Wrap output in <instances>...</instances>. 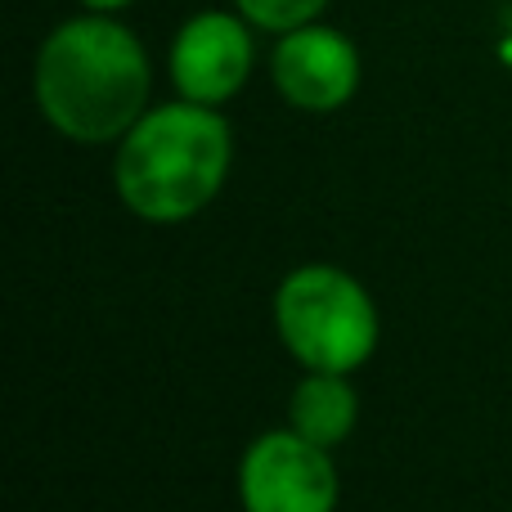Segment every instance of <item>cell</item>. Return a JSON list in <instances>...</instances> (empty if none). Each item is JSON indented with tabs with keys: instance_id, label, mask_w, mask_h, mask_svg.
<instances>
[{
	"instance_id": "obj_1",
	"label": "cell",
	"mask_w": 512,
	"mask_h": 512,
	"mask_svg": "<svg viewBox=\"0 0 512 512\" xmlns=\"http://www.w3.org/2000/svg\"><path fill=\"white\" fill-rule=\"evenodd\" d=\"M32 95L54 135L86 149L117 144L153 108L149 50L117 14L81 9L45 32Z\"/></svg>"
},
{
	"instance_id": "obj_7",
	"label": "cell",
	"mask_w": 512,
	"mask_h": 512,
	"mask_svg": "<svg viewBox=\"0 0 512 512\" xmlns=\"http://www.w3.org/2000/svg\"><path fill=\"white\" fill-rule=\"evenodd\" d=\"M360 423V391L351 387V373H306L288 396V427L306 441L342 445Z\"/></svg>"
},
{
	"instance_id": "obj_8",
	"label": "cell",
	"mask_w": 512,
	"mask_h": 512,
	"mask_svg": "<svg viewBox=\"0 0 512 512\" xmlns=\"http://www.w3.org/2000/svg\"><path fill=\"white\" fill-rule=\"evenodd\" d=\"M243 18L256 27V32H270V36H283L292 27H306L315 18H324L328 0H234Z\"/></svg>"
},
{
	"instance_id": "obj_9",
	"label": "cell",
	"mask_w": 512,
	"mask_h": 512,
	"mask_svg": "<svg viewBox=\"0 0 512 512\" xmlns=\"http://www.w3.org/2000/svg\"><path fill=\"white\" fill-rule=\"evenodd\" d=\"M495 54L504 68H512V5L499 14V36H495Z\"/></svg>"
},
{
	"instance_id": "obj_6",
	"label": "cell",
	"mask_w": 512,
	"mask_h": 512,
	"mask_svg": "<svg viewBox=\"0 0 512 512\" xmlns=\"http://www.w3.org/2000/svg\"><path fill=\"white\" fill-rule=\"evenodd\" d=\"M360 77H364L360 45L342 27L324 23V18L274 36L270 81L283 104L301 108V113H337V108H346L355 99V90H360Z\"/></svg>"
},
{
	"instance_id": "obj_4",
	"label": "cell",
	"mask_w": 512,
	"mask_h": 512,
	"mask_svg": "<svg viewBox=\"0 0 512 512\" xmlns=\"http://www.w3.org/2000/svg\"><path fill=\"white\" fill-rule=\"evenodd\" d=\"M256 27L239 9H198L176 27L167 50V77L180 99L221 108L252 81Z\"/></svg>"
},
{
	"instance_id": "obj_2",
	"label": "cell",
	"mask_w": 512,
	"mask_h": 512,
	"mask_svg": "<svg viewBox=\"0 0 512 512\" xmlns=\"http://www.w3.org/2000/svg\"><path fill=\"white\" fill-rule=\"evenodd\" d=\"M234 167V131L221 108L171 99L117 140L113 189L131 216L149 225H180L221 198Z\"/></svg>"
},
{
	"instance_id": "obj_3",
	"label": "cell",
	"mask_w": 512,
	"mask_h": 512,
	"mask_svg": "<svg viewBox=\"0 0 512 512\" xmlns=\"http://www.w3.org/2000/svg\"><path fill=\"white\" fill-rule=\"evenodd\" d=\"M283 351L306 373H355L373 360L382 319L369 288L351 270L310 261L283 274L270 301Z\"/></svg>"
},
{
	"instance_id": "obj_10",
	"label": "cell",
	"mask_w": 512,
	"mask_h": 512,
	"mask_svg": "<svg viewBox=\"0 0 512 512\" xmlns=\"http://www.w3.org/2000/svg\"><path fill=\"white\" fill-rule=\"evenodd\" d=\"M81 9H90V14H122V9H131L135 0H77Z\"/></svg>"
},
{
	"instance_id": "obj_5",
	"label": "cell",
	"mask_w": 512,
	"mask_h": 512,
	"mask_svg": "<svg viewBox=\"0 0 512 512\" xmlns=\"http://www.w3.org/2000/svg\"><path fill=\"white\" fill-rule=\"evenodd\" d=\"M337 490L333 454L292 427L261 432L239 459L243 512H333Z\"/></svg>"
}]
</instances>
